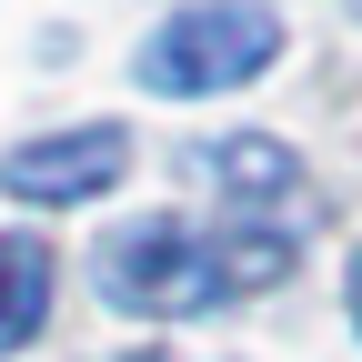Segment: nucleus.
<instances>
[{"label": "nucleus", "mask_w": 362, "mask_h": 362, "mask_svg": "<svg viewBox=\"0 0 362 362\" xmlns=\"http://www.w3.org/2000/svg\"><path fill=\"white\" fill-rule=\"evenodd\" d=\"M292 272V232L282 221H262V232H202V221H131V232L101 242V292L121 312H161V322H181V312H211L232 292H272Z\"/></svg>", "instance_id": "nucleus-1"}, {"label": "nucleus", "mask_w": 362, "mask_h": 362, "mask_svg": "<svg viewBox=\"0 0 362 362\" xmlns=\"http://www.w3.org/2000/svg\"><path fill=\"white\" fill-rule=\"evenodd\" d=\"M282 61V21L262 0H192L141 40V90H242Z\"/></svg>", "instance_id": "nucleus-2"}, {"label": "nucleus", "mask_w": 362, "mask_h": 362, "mask_svg": "<svg viewBox=\"0 0 362 362\" xmlns=\"http://www.w3.org/2000/svg\"><path fill=\"white\" fill-rule=\"evenodd\" d=\"M131 161V131L121 121H81V131H51V141H21L11 161H0V192L11 202H101L111 181Z\"/></svg>", "instance_id": "nucleus-3"}, {"label": "nucleus", "mask_w": 362, "mask_h": 362, "mask_svg": "<svg viewBox=\"0 0 362 362\" xmlns=\"http://www.w3.org/2000/svg\"><path fill=\"white\" fill-rule=\"evenodd\" d=\"M192 171H211L221 192H232L242 211H262V202H292L302 192V161H292V141H211V151H192Z\"/></svg>", "instance_id": "nucleus-4"}, {"label": "nucleus", "mask_w": 362, "mask_h": 362, "mask_svg": "<svg viewBox=\"0 0 362 362\" xmlns=\"http://www.w3.org/2000/svg\"><path fill=\"white\" fill-rule=\"evenodd\" d=\"M51 322V252L30 232H0V352H21Z\"/></svg>", "instance_id": "nucleus-5"}, {"label": "nucleus", "mask_w": 362, "mask_h": 362, "mask_svg": "<svg viewBox=\"0 0 362 362\" xmlns=\"http://www.w3.org/2000/svg\"><path fill=\"white\" fill-rule=\"evenodd\" d=\"M352 322H362V252H352Z\"/></svg>", "instance_id": "nucleus-6"}, {"label": "nucleus", "mask_w": 362, "mask_h": 362, "mask_svg": "<svg viewBox=\"0 0 362 362\" xmlns=\"http://www.w3.org/2000/svg\"><path fill=\"white\" fill-rule=\"evenodd\" d=\"M121 362H171V352H121Z\"/></svg>", "instance_id": "nucleus-7"}, {"label": "nucleus", "mask_w": 362, "mask_h": 362, "mask_svg": "<svg viewBox=\"0 0 362 362\" xmlns=\"http://www.w3.org/2000/svg\"><path fill=\"white\" fill-rule=\"evenodd\" d=\"M352 11H362V0H352Z\"/></svg>", "instance_id": "nucleus-8"}]
</instances>
